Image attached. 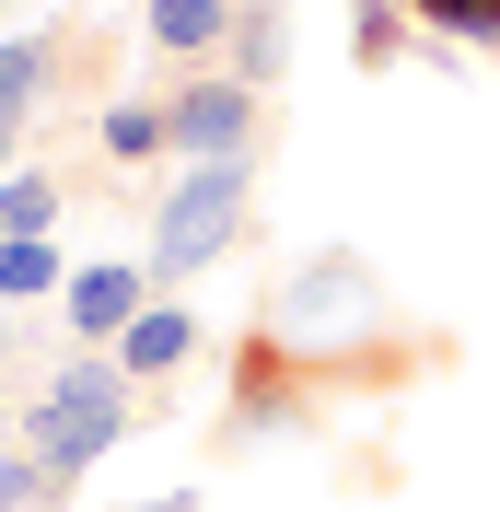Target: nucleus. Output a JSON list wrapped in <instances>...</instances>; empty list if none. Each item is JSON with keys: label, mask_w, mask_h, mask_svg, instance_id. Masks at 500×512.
Returning <instances> with one entry per match:
<instances>
[{"label": "nucleus", "mask_w": 500, "mask_h": 512, "mask_svg": "<svg viewBox=\"0 0 500 512\" xmlns=\"http://www.w3.org/2000/svg\"><path fill=\"white\" fill-rule=\"evenodd\" d=\"M268 338L314 373V396H349V384H396L407 350H396V303L373 291L361 256H314L303 280L268 303Z\"/></svg>", "instance_id": "obj_1"}, {"label": "nucleus", "mask_w": 500, "mask_h": 512, "mask_svg": "<svg viewBox=\"0 0 500 512\" xmlns=\"http://www.w3.org/2000/svg\"><path fill=\"white\" fill-rule=\"evenodd\" d=\"M128 396H140V384L117 373V350H70L59 373H47V396L24 408V454L70 489L105 443H128V431H140V419H128Z\"/></svg>", "instance_id": "obj_2"}, {"label": "nucleus", "mask_w": 500, "mask_h": 512, "mask_svg": "<svg viewBox=\"0 0 500 512\" xmlns=\"http://www.w3.org/2000/svg\"><path fill=\"white\" fill-rule=\"evenodd\" d=\"M245 187H256V152L187 163V175H175V198H163V222H152V256H140V268H152L163 291L187 280V268H210V256L245 233Z\"/></svg>", "instance_id": "obj_3"}, {"label": "nucleus", "mask_w": 500, "mask_h": 512, "mask_svg": "<svg viewBox=\"0 0 500 512\" xmlns=\"http://www.w3.org/2000/svg\"><path fill=\"white\" fill-rule=\"evenodd\" d=\"M163 140L187 163H221V152H256V94L233 70H187L175 94H163Z\"/></svg>", "instance_id": "obj_4"}, {"label": "nucleus", "mask_w": 500, "mask_h": 512, "mask_svg": "<svg viewBox=\"0 0 500 512\" xmlns=\"http://www.w3.org/2000/svg\"><path fill=\"white\" fill-rule=\"evenodd\" d=\"M59 315H70V338H82V350H117L128 326L152 315V268H128V256H105V268H70Z\"/></svg>", "instance_id": "obj_5"}, {"label": "nucleus", "mask_w": 500, "mask_h": 512, "mask_svg": "<svg viewBox=\"0 0 500 512\" xmlns=\"http://www.w3.org/2000/svg\"><path fill=\"white\" fill-rule=\"evenodd\" d=\"M70 47H82V35H0V128H12V140H24L35 105L70 82Z\"/></svg>", "instance_id": "obj_6"}, {"label": "nucleus", "mask_w": 500, "mask_h": 512, "mask_svg": "<svg viewBox=\"0 0 500 512\" xmlns=\"http://www.w3.org/2000/svg\"><path fill=\"white\" fill-rule=\"evenodd\" d=\"M233 12H245V0H152V59H175V70H221Z\"/></svg>", "instance_id": "obj_7"}, {"label": "nucleus", "mask_w": 500, "mask_h": 512, "mask_svg": "<svg viewBox=\"0 0 500 512\" xmlns=\"http://www.w3.org/2000/svg\"><path fill=\"white\" fill-rule=\"evenodd\" d=\"M221 70H233L245 94H268V82L291 70V0H245V12H233V47H221Z\"/></svg>", "instance_id": "obj_8"}, {"label": "nucleus", "mask_w": 500, "mask_h": 512, "mask_svg": "<svg viewBox=\"0 0 500 512\" xmlns=\"http://www.w3.org/2000/svg\"><path fill=\"white\" fill-rule=\"evenodd\" d=\"M187 350H198V315H187V303H152V315L117 338V373H128V384H163Z\"/></svg>", "instance_id": "obj_9"}, {"label": "nucleus", "mask_w": 500, "mask_h": 512, "mask_svg": "<svg viewBox=\"0 0 500 512\" xmlns=\"http://www.w3.org/2000/svg\"><path fill=\"white\" fill-rule=\"evenodd\" d=\"M47 222H59V175L12 163V175H0V245H35Z\"/></svg>", "instance_id": "obj_10"}, {"label": "nucleus", "mask_w": 500, "mask_h": 512, "mask_svg": "<svg viewBox=\"0 0 500 512\" xmlns=\"http://www.w3.org/2000/svg\"><path fill=\"white\" fill-rule=\"evenodd\" d=\"M349 59L361 70H396L407 59V12L396 0H349Z\"/></svg>", "instance_id": "obj_11"}, {"label": "nucleus", "mask_w": 500, "mask_h": 512, "mask_svg": "<svg viewBox=\"0 0 500 512\" xmlns=\"http://www.w3.org/2000/svg\"><path fill=\"white\" fill-rule=\"evenodd\" d=\"M35 291H70V256L35 233V245H0V303H35Z\"/></svg>", "instance_id": "obj_12"}, {"label": "nucleus", "mask_w": 500, "mask_h": 512, "mask_svg": "<svg viewBox=\"0 0 500 512\" xmlns=\"http://www.w3.org/2000/svg\"><path fill=\"white\" fill-rule=\"evenodd\" d=\"M94 140H105V163H163L175 152V140H163V105H105Z\"/></svg>", "instance_id": "obj_13"}, {"label": "nucleus", "mask_w": 500, "mask_h": 512, "mask_svg": "<svg viewBox=\"0 0 500 512\" xmlns=\"http://www.w3.org/2000/svg\"><path fill=\"white\" fill-rule=\"evenodd\" d=\"M0 512H70V489L47 478V466H35L24 443H12V454H0Z\"/></svg>", "instance_id": "obj_14"}, {"label": "nucleus", "mask_w": 500, "mask_h": 512, "mask_svg": "<svg viewBox=\"0 0 500 512\" xmlns=\"http://www.w3.org/2000/svg\"><path fill=\"white\" fill-rule=\"evenodd\" d=\"M442 35H466V47H500V0H419Z\"/></svg>", "instance_id": "obj_15"}, {"label": "nucleus", "mask_w": 500, "mask_h": 512, "mask_svg": "<svg viewBox=\"0 0 500 512\" xmlns=\"http://www.w3.org/2000/svg\"><path fill=\"white\" fill-rule=\"evenodd\" d=\"M0 175H12V128H0Z\"/></svg>", "instance_id": "obj_16"}]
</instances>
